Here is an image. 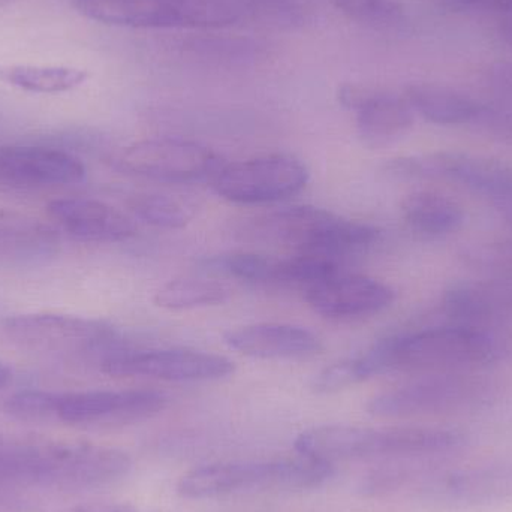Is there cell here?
<instances>
[{
	"label": "cell",
	"instance_id": "obj_1",
	"mask_svg": "<svg viewBox=\"0 0 512 512\" xmlns=\"http://www.w3.org/2000/svg\"><path fill=\"white\" fill-rule=\"evenodd\" d=\"M405 463L372 472L363 483L370 496H406L454 508H480L512 501V463L439 466Z\"/></svg>",
	"mask_w": 512,
	"mask_h": 512
},
{
	"label": "cell",
	"instance_id": "obj_2",
	"mask_svg": "<svg viewBox=\"0 0 512 512\" xmlns=\"http://www.w3.org/2000/svg\"><path fill=\"white\" fill-rule=\"evenodd\" d=\"M498 355V342L487 331L456 324L385 337L354 361L363 382L391 372H460Z\"/></svg>",
	"mask_w": 512,
	"mask_h": 512
},
{
	"label": "cell",
	"instance_id": "obj_3",
	"mask_svg": "<svg viewBox=\"0 0 512 512\" xmlns=\"http://www.w3.org/2000/svg\"><path fill=\"white\" fill-rule=\"evenodd\" d=\"M468 445V435L445 427L330 426L304 430L295 439L298 454L333 463L337 460L375 459L421 460L447 456Z\"/></svg>",
	"mask_w": 512,
	"mask_h": 512
},
{
	"label": "cell",
	"instance_id": "obj_4",
	"mask_svg": "<svg viewBox=\"0 0 512 512\" xmlns=\"http://www.w3.org/2000/svg\"><path fill=\"white\" fill-rule=\"evenodd\" d=\"M333 463L298 454L294 459L237 460L201 466L180 478L188 499L218 498L256 490H307L333 477Z\"/></svg>",
	"mask_w": 512,
	"mask_h": 512
},
{
	"label": "cell",
	"instance_id": "obj_5",
	"mask_svg": "<svg viewBox=\"0 0 512 512\" xmlns=\"http://www.w3.org/2000/svg\"><path fill=\"white\" fill-rule=\"evenodd\" d=\"M252 234L298 254L342 255L366 251L381 240V230L312 206L285 207L256 219Z\"/></svg>",
	"mask_w": 512,
	"mask_h": 512
},
{
	"label": "cell",
	"instance_id": "obj_6",
	"mask_svg": "<svg viewBox=\"0 0 512 512\" xmlns=\"http://www.w3.org/2000/svg\"><path fill=\"white\" fill-rule=\"evenodd\" d=\"M2 330L21 351L53 360L101 361L120 348L119 334L111 325L81 316L27 313L6 318Z\"/></svg>",
	"mask_w": 512,
	"mask_h": 512
},
{
	"label": "cell",
	"instance_id": "obj_7",
	"mask_svg": "<svg viewBox=\"0 0 512 512\" xmlns=\"http://www.w3.org/2000/svg\"><path fill=\"white\" fill-rule=\"evenodd\" d=\"M492 399L493 387L486 379L460 372L430 373L373 397L367 411L381 418L435 417L477 411Z\"/></svg>",
	"mask_w": 512,
	"mask_h": 512
},
{
	"label": "cell",
	"instance_id": "obj_8",
	"mask_svg": "<svg viewBox=\"0 0 512 512\" xmlns=\"http://www.w3.org/2000/svg\"><path fill=\"white\" fill-rule=\"evenodd\" d=\"M81 14L122 27H213L240 17L236 0H77Z\"/></svg>",
	"mask_w": 512,
	"mask_h": 512
},
{
	"label": "cell",
	"instance_id": "obj_9",
	"mask_svg": "<svg viewBox=\"0 0 512 512\" xmlns=\"http://www.w3.org/2000/svg\"><path fill=\"white\" fill-rule=\"evenodd\" d=\"M385 173L397 180H447L492 201L498 209L512 204V168L469 153L441 152L391 159Z\"/></svg>",
	"mask_w": 512,
	"mask_h": 512
},
{
	"label": "cell",
	"instance_id": "obj_10",
	"mask_svg": "<svg viewBox=\"0 0 512 512\" xmlns=\"http://www.w3.org/2000/svg\"><path fill=\"white\" fill-rule=\"evenodd\" d=\"M110 162L129 176L182 185L213 180L224 165L209 147L176 137L138 141L111 156Z\"/></svg>",
	"mask_w": 512,
	"mask_h": 512
},
{
	"label": "cell",
	"instance_id": "obj_11",
	"mask_svg": "<svg viewBox=\"0 0 512 512\" xmlns=\"http://www.w3.org/2000/svg\"><path fill=\"white\" fill-rule=\"evenodd\" d=\"M131 468V457L117 448L45 441L38 487L65 492L99 489L122 480Z\"/></svg>",
	"mask_w": 512,
	"mask_h": 512
},
{
	"label": "cell",
	"instance_id": "obj_12",
	"mask_svg": "<svg viewBox=\"0 0 512 512\" xmlns=\"http://www.w3.org/2000/svg\"><path fill=\"white\" fill-rule=\"evenodd\" d=\"M309 171L291 155L273 153L224 164L213 177L216 194L239 204L285 200L306 188Z\"/></svg>",
	"mask_w": 512,
	"mask_h": 512
},
{
	"label": "cell",
	"instance_id": "obj_13",
	"mask_svg": "<svg viewBox=\"0 0 512 512\" xmlns=\"http://www.w3.org/2000/svg\"><path fill=\"white\" fill-rule=\"evenodd\" d=\"M101 370L116 378H152L170 382H210L228 378L236 364L224 355L192 349H128L108 352Z\"/></svg>",
	"mask_w": 512,
	"mask_h": 512
},
{
	"label": "cell",
	"instance_id": "obj_14",
	"mask_svg": "<svg viewBox=\"0 0 512 512\" xmlns=\"http://www.w3.org/2000/svg\"><path fill=\"white\" fill-rule=\"evenodd\" d=\"M155 390H96L60 393L57 421L84 427H110L153 417L167 406Z\"/></svg>",
	"mask_w": 512,
	"mask_h": 512
},
{
	"label": "cell",
	"instance_id": "obj_15",
	"mask_svg": "<svg viewBox=\"0 0 512 512\" xmlns=\"http://www.w3.org/2000/svg\"><path fill=\"white\" fill-rule=\"evenodd\" d=\"M206 265L212 270L222 271L246 282L264 285H303L306 288L340 273L336 258L310 254L280 258L254 252H236L209 259Z\"/></svg>",
	"mask_w": 512,
	"mask_h": 512
},
{
	"label": "cell",
	"instance_id": "obj_16",
	"mask_svg": "<svg viewBox=\"0 0 512 512\" xmlns=\"http://www.w3.org/2000/svg\"><path fill=\"white\" fill-rule=\"evenodd\" d=\"M393 288L375 277L334 274L306 288V301L319 315L330 319L372 316L393 304Z\"/></svg>",
	"mask_w": 512,
	"mask_h": 512
},
{
	"label": "cell",
	"instance_id": "obj_17",
	"mask_svg": "<svg viewBox=\"0 0 512 512\" xmlns=\"http://www.w3.org/2000/svg\"><path fill=\"white\" fill-rule=\"evenodd\" d=\"M86 167L71 153L53 147L0 146V183L12 188L77 185Z\"/></svg>",
	"mask_w": 512,
	"mask_h": 512
},
{
	"label": "cell",
	"instance_id": "obj_18",
	"mask_svg": "<svg viewBox=\"0 0 512 512\" xmlns=\"http://www.w3.org/2000/svg\"><path fill=\"white\" fill-rule=\"evenodd\" d=\"M339 101L355 111L360 137L370 146L394 143L414 125V110L405 96L349 83L340 87Z\"/></svg>",
	"mask_w": 512,
	"mask_h": 512
},
{
	"label": "cell",
	"instance_id": "obj_19",
	"mask_svg": "<svg viewBox=\"0 0 512 512\" xmlns=\"http://www.w3.org/2000/svg\"><path fill=\"white\" fill-rule=\"evenodd\" d=\"M48 212L68 236L80 242H125L137 231L129 216L102 201L60 198L51 201Z\"/></svg>",
	"mask_w": 512,
	"mask_h": 512
},
{
	"label": "cell",
	"instance_id": "obj_20",
	"mask_svg": "<svg viewBox=\"0 0 512 512\" xmlns=\"http://www.w3.org/2000/svg\"><path fill=\"white\" fill-rule=\"evenodd\" d=\"M224 342L233 351L262 360H295L322 351L321 339L313 331L300 325L277 322H262L227 331Z\"/></svg>",
	"mask_w": 512,
	"mask_h": 512
},
{
	"label": "cell",
	"instance_id": "obj_21",
	"mask_svg": "<svg viewBox=\"0 0 512 512\" xmlns=\"http://www.w3.org/2000/svg\"><path fill=\"white\" fill-rule=\"evenodd\" d=\"M60 252L56 228L33 216L0 209V265L39 267Z\"/></svg>",
	"mask_w": 512,
	"mask_h": 512
},
{
	"label": "cell",
	"instance_id": "obj_22",
	"mask_svg": "<svg viewBox=\"0 0 512 512\" xmlns=\"http://www.w3.org/2000/svg\"><path fill=\"white\" fill-rule=\"evenodd\" d=\"M405 98L414 113L435 125H481L487 110V105L471 96L439 84H411L406 89Z\"/></svg>",
	"mask_w": 512,
	"mask_h": 512
},
{
	"label": "cell",
	"instance_id": "obj_23",
	"mask_svg": "<svg viewBox=\"0 0 512 512\" xmlns=\"http://www.w3.org/2000/svg\"><path fill=\"white\" fill-rule=\"evenodd\" d=\"M402 215L412 230L429 237L456 233L465 222V213L456 201L429 191L408 195L402 203Z\"/></svg>",
	"mask_w": 512,
	"mask_h": 512
},
{
	"label": "cell",
	"instance_id": "obj_24",
	"mask_svg": "<svg viewBox=\"0 0 512 512\" xmlns=\"http://www.w3.org/2000/svg\"><path fill=\"white\" fill-rule=\"evenodd\" d=\"M89 74L66 66L0 65V81L24 92L62 93L77 89Z\"/></svg>",
	"mask_w": 512,
	"mask_h": 512
},
{
	"label": "cell",
	"instance_id": "obj_25",
	"mask_svg": "<svg viewBox=\"0 0 512 512\" xmlns=\"http://www.w3.org/2000/svg\"><path fill=\"white\" fill-rule=\"evenodd\" d=\"M231 291L224 283L216 280L174 279L164 283L155 292L156 306L168 310H192L203 307L219 306L230 298Z\"/></svg>",
	"mask_w": 512,
	"mask_h": 512
},
{
	"label": "cell",
	"instance_id": "obj_26",
	"mask_svg": "<svg viewBox=\"0 0 512 512\" xmlns=\"http://www.w3.org/2000/svg\"><path fill=\"white\" fill-rule=\"evenodd\" d=\"M129 212L156 228L180 230L191 224L197 207L185 198L161 192H144L131 197L128 201Z\"/></svg>",
	"mask_w": 512,
	"mask_h": 512
},
{
	"label": "cell",
	"instance_id": "obj_27",
	"mask_svg": "<svg viewBox=\"0 0 512 512\" xmlns=\"http://www.w3.org/2000/svg\"><path fill=\"white\" fill-rule=\"evenodd\" d=\"M499 303L496 295L478 286H454L444 295V309L459 325L477 327L475 324L493 318Z\"/></svg>",
	"mask_w": 512,
	"mask_h": 512
},
{
	"label": "cell",
	"instance_id": "obj_28",
	"mask_svg": "<svg viewBox=\"0 0 512 512\" xmlns=\"http://www.w3.org/2000/svg\"><path fill=\"white\" fill-rule=\"evenodd\" d=\"M60 393L42 390H24L6 399L3 409L17 420L44 423L57 420Z\"/></svg>",
	"mask_w": 512,
	"mask_h": 512
},
{
	"label": "cell",
	"instance_id": "obj_29",
	"mask_svg": "<svg viewBox=\"0 0 512 512\" xmlns=\"http://www.w3.org/2000/svg\"><path fill=\"white\" fill-rule=\"evenodd\" d=\"M334 3L352 20L372 26H390L402 15L396 0H334Z\"/></svg>",
	"mask_w": 512,
	"mask_h": 512
},
{
	"label": "cell",
	"instance_id": "obj_30",
	"mask_svg": "<svg viewBox=\"0 0 512 512\" xmlns=\"http://www.w3.org/2000/svg\"><path fill=\"white\" fill-rule=\"evenodd\" d=\"M360 382L354 358H349V360L331 364L330 367L318 373L313 379L312 387L316 393L330 394L345 390V388L360 384Z\"/></svg>",
	"mask_w": 512,
	"mask_h": 512
},
{
	"label": "cell",
	"instance_id": "obj_31",
	"mask_svg": "<svg viewBox=\"0 0 512 512\" xmlns=\"http://www.w3.org/2000/svg\"><path fill=\"white\" fill-rule=\"evenodd\" d=\"M487 78L495 92L512 101V62L493 63L487 72Z\"/></svg>",
	"mask_w": 512,
	"mask_h": 512
},
{
	"label": "cell",
	"instance_id": "obj_32",
	"mask_svg": "<svg viewBox=\"0 0 512 512\" xmlns=\"http://www.w3.org/2000/svg\"><path fill=\"white\" fill-rule=\"evenodd\" d=\"M459 11H496L512 14V0H448Z\"/></svg>",
	"mask_w": 512,
	"mask_h": 512
},
{
	"label": "cell",
	"instance_id": "obj_33",
	"mask_svg": "<svg viewBox=\"0 0 512 512\" xmlns=\"http://www.w3.org/2000/svg\"><path fill=\"white\" fill-rule=\"evenodd\" d=\"M63 512H140L129 504L120 502H96V504L77 505Z\"/></svg>",
	"mask_w": 512,
	"mask_h": 512
},
{
	"label": "cell",
	"instance_id": "obj_34",
	"mask_svg": "<svg viewBox=\"0 0 512 512\" xmlns=\"http://www.w3.org/2000/svg\"><path fill=\"white\" fill-rule=\"evenodd\" d=\"M501 36L507 44H510L512 47V17L508 18V20L504 21V24L501 26Z\"/></svg>",
	"mask_w": 512,
	"mask_h": 512
},
{
	"label": "cell",
	"instance_id": "obj_35",
	"mask_svg": "<svg viewBox=\"0 0 512 512\" xmlns=\"http://www.w3.org/2000/svg\"><path fill=\"white\" fill-rule=\"evenodd\" d=\"M12 372L8 366L0 363V390L6 387L11 382Z\"/></svg>",
	"mask_w": 512,
	"mask_h": 512
},
{
	"label": "cell",
	"instance_id": "obj_36",
	"mask_svg": "<svg viewBox=\"0 0 512 512\" xmlns=\"http://www.w3.org/2000/svg\"><path fill=\"white\" fill-rule=\"evenodd\" d=\"M501 210L502 212H504L507 221L510 222V224L512 225V204H510V206L504 207V209Z\"/></svg>",
	"mask_w": 512,
	"mask_h": 512
}]
</instances>
